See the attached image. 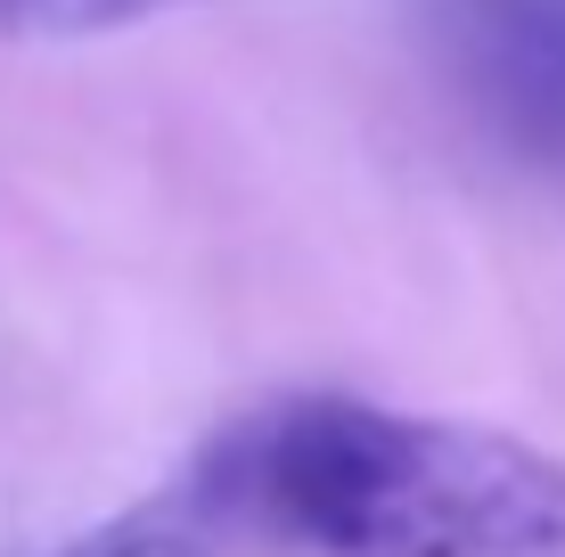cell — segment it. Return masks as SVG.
Wrapping results in <instances>:
<instances>
[{"label": "cell", "mask_w": 565, "mask_h": 557, "mask_svg": "<svg viewBox=\"0 0 565 557\" xmlns=\"http://www.w3.org/2000/svg\"><path fill=\"white\" fill-rule=\"evenodd\" d=\"M198 501L303 557H565V459L500 427L296 394L213 435Z\"/></svg>", "instance_id": "cell-1"}, {"label": "cell", "mask_w": 565, "mask_h": 557, "mask_svg": "<svg viewBox=\"0 0 565 557\" xmlns=\"http://www.w3.org/2000/svg\"><path fill=\"white\" fill-rule=\"evenodd\" d=\"M459 66L492 140L565 181V0H467Z\"/></svg>", "instance_id": "cell-2"}, {"label": "cell", "mask_w": 565, "mask_h": 557, "mask_svg": "<svg viewBox=\"0 0 565 557\" xmlns=\"http://www.w3.org/2000/svg\"><path fill=\"white\" fill-rule=\"evenodd\" d=\"M213 533H222V516L198 501V484H172V492H156L140 508L107 516V525L74 533V542L50 549V557H205Z\"/></svg>", "instance_id": "cell-3"}, {"label": "cell", "mask_w": 565, "mask_h": 557, "mask_svg": "<svg viewBox=\"0 0 565 557\" xmlns=\"http://www.w3.org/2000/svg\"><path fill=\"white\" fill-rule=\"evenodd\" d=\"M164 9H205V0H0V42H90Z\"/></svg>", "instance_id": "cell-4"}]
</instances>
